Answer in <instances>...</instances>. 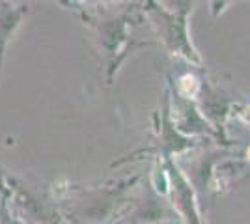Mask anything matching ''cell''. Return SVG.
I'll list each match as a JSON object with an SVG mask.
<instances>
[{"label":"cell","mask_w":250,"mask_h":224,"mask_svg":"<svg viewBox=\"0 0 250 224\" xmlns=\"http://www.w3.org/2000/svg\"><path fill=\"white\" fill-rule=\"evenodd\" d=\"M249 155H250V151H249Z\"/></svg>","instance_id":"1"}]
</instances>
